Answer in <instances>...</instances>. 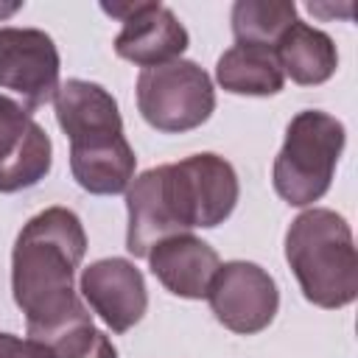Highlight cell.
<instances>
[{
  "mask_svg": "<svg viewBox=\"0 0 358 358\" xmlns=\"http://www.w3.org/2000/svg\"><path fill=\"white\" fill-rule=\"evenodd\" d=\"M274 53L282 67V76L302 87L324 84L338 67V50L333 39L324 31L299 20L280 36Z\"/></svg>",
  "mask_w": 358,
  "mask_h": 358,
  "instance_id": "obj_14",
  "label": "cell"
},
{
  "mask_svg": "<svg viewBox=\"0 0 358 358\" xmlns=\"http://www.w3.org/2000/svg\"><path fill=\"white\" fill-rule=\"evenodd\" d=\"M137 109L151 129L182 134L207 123L215 109V90L196 62L173 59L140 73Z\"/></svg>",
  "mask_w": 358,
  "mask_h": 358,
  "instance_id": "obj_4",
  "label": "cell"
},
{
  "mask_svg": "<svg viewBox=\"0 0 358 358\" xmlns=\"http://www.w3.org/2000/svg\"><path fill=\"white\" fill-rule=\"evenodd\" d=\"M53 162V145L48 131L34 120L22 148L0 168V193H17L42 182Z\"/></svg>",
  "mask_w": 358,
  "mask_h": 358,
  "instance_id": "obj_17",
  "label": "cell"
},
{
  "mask_svg": "<svg viewBox=\"0 0 358 358\" xmlns=\"http://www.w3.org/2000/svg\"><path fill=\"white\" fill-rule=\"evenodd\" d=\"M148 266H151V274L171 294L182 299H207V291L213 285V277L221 260L207 241L190 232H182L159 241L148 252Z\"/></svg>",
  "mask_w": 358,
  "mask_h": 358,
  "instance_id": "obj_11",
  "label": "cell"
},
{
  "mask_svg": "<svg viewBox=\"0 0 358 358\" xmlns=\"http://www.w3.org/2000/svg\"><path fill=\"white\" fill-rule=\"evenodd\" d=\"M215 81L232 95H277L285 84L274 48L232 45L218 56Z\"/></svg>",
  "mask_w": 358,
  "mask_h": 358,
  "instance_id": "obj_15",
  "label": "cell"
},
{
  "mask_svg": "<svg viewBox=\"0 0 358 358\" xmlns=\"http://www.w3.org/2000/svg\"><path fill=\"white\" fill-rule=\"evenodd\" d=\"M56 120L67 140H84L106 131H123V117L117 112V101L109 90H103L95 81L70 78L59 84V92L53 98Z\"/></svg>",
  "mask_w": 358,
  "mask_h": 358,
  "instance_id": "obj_13",
  "label": "cell"
},
{
  "mask_svg": "<svg viewBox=\"0 0 358 358\" xmlns=\"http://www.w3.org/2000/svg\"><path fill=\"white\" fill-rule=\"evenodd\" d=\"M285 260L316 308H344L358 296V252L352 229L336 210L310 207L285 232Z\"/></svg>",
  "mask_w": 358,
  "mask_h": 358,
  "instance_id": "obj_2",
  "label": "cell"
},
{
  "mask_svg": "<svg viewBox=\"0 0 358 358\" xmlns=\"http://www.w3.org/2000/svg\"><path fill=\"white\" fill-rule=\"evenodd\" d=\"M31 126H34L31 112L20 101L0 95V168L22 148Z\"/></svg>",
  "mask_w": 358,
  "mask_h": 358,
  "instance_id": "obj_19",
  "label": "cell"
},
{
  "mask_svg": "<svg viewBox=\"0 0 358 358\" xmlns=\"http://www.w3.org/2000/svg\"><path fill=\"white\" fill-rule=\"evenodd\" d=\"M190 36L176 14L154 0H137L115 36V53L137 67H157L179 59Z\"/></svg>",
  "mask_w": 358,
  "mask_h": 358,
  "instance_id": "obj_10",
  "label": "cell"
},
{
  "mask_svg": "<svg viewBox=\"0 0 358 358\" xmlns=\"http://www.w3.org/2000/svg\"><path fill=\"white\" fill-rule=\"evenodd\" d=\"M126 210H129L126 249L134 257H148V252L159 241L185 232L176 215V207H173V196L168 185V165L148 168L137 179H131L126 190Z\"/></svg>",
  "mask_w": 358,
  "mask_h": 358,
  "instance_id": "obj_9",
  "label": "cell"
},
{
  "mask_svg": "<svg viewBox=\"0 0 358 358\" xmlns=\"http://www.w3.org/2000/svg\"><path fill=\"white\" fill-rule=\"evenodd\" d=\"M185 218L193 227L210 229L224 224L238 204V173L218 154H193L182 162H171Z\"/></svg>",
  "mask_w": 358,
  "mask_h": 358,
  "instance_id": "obj_7",
  "label": "cell"
},
{
  "mask_svg": "<svg viewBox=\"0 0 358 358\" xmlns=\"http://www.w3.org/2000/svg\"><path fill=\"white\" fill-rule=\"evenodd\" d=\"M0 358H50V352L45 344H39L34 338L0 333Z\"/></svg>",
  "mask_w": 358,
  "mask_h": 358,
  "instance_id": "obj_20",
  "label": "cell"
},
{
  "mask_svg": "<svg viewBox=\"0 0 358 358\" xmlns=\"http://www.w3.org/2000/svg\"><path fill=\"white\" fill-rule=\"evenodd\" d=\"M84 252V224L67 207H48L22 224L11 252V294L25 313L34 341H42L73 319L90 316L73 288Z\"/></svg>",
  "mask_w": 358,
  "mask_h": 358,
  "instance_id": "obj_1",
  "label": "cell"
},
{
  "mask_svg": "<svg viewBox=\"0 0 358 358\" xmlns=\"http://www.w3.org/2000/svg\"><path fill=\"white\" fill-rule=\"evenodd\" d=\"M296 22V6L288 0H238L232 6V34L238 45L274 48Z\"/></svg>",
  "mask_w": 358,
  "mask_h": 358,
  "instance_id": "obj_16",
  "label": "cell"
},
{
  "mask_svg": "<svg viewBox=\"0 0 358 358\" xmlns=\"http://www.w3.org/2000/svg\"><path fill=\"white\" fill-rule=\"evenodd\" d=\"M137 157L123 131H106L70 143V171L78 187L95 196H115L129 190Z\"/></svg>",
  "mask_w": 358,
  "mask_h": 358,
  "instance_id": "obj_12",
  "label": "cell"
},
{
  "mask_svg": "<svg viewBox=\"0 0 358 358\" xmlns=\"http://www.w3.org/2000/svg\"><path fill=\"white\" fill-rule=\"evenodd\" d=\"M39 344L48 347L50 358H117L115 344L103 330L92 324L90 316L67 322L64 327L45 336Z\"/></svg>",
  "mask_w": 358,
  "mask_h": 358,
  "instance_id": "obj_18",
  "label": "cell"
},
{
  "mask_svg": "<svg viewBox=\"0 0 358 358\" xmlns=\"http://www.w3.org/2000/svg\"><path fill=\"white\" fill-rule=\"evenodd\" d=\"M207 299L215 319L227 330L241 336H255L266 330L280 308V291L274 277L263 266L249 260H229L218 266Z\"/></svg>",
  "mask_w": 358,
  "mask_h": 358,
  "instance_id": "obj_5",
  "label": "cell"
},
{
  "mask_svg": "<svg viewBox=\"0 0 358 358\" xmlns=\"http://www.w3.org/2000/svg\"><path fill=\"white\" fill-rule=\"evenodd\" d=\"M59 50L39 28H0V90L34 112L59 92Z\"/></svg>",
  "mask_w": 358,
  "mask_h": 358,
  "instance_id": "obj_6",
  "label": "cell"
},
{
  "mask_svg": "<svg viewBox=\"0 0 358 358\" xmlns=\"http://www.w3.org/2000/svg\"><path fill=\"white\" fill-rule=\"evenodd\" d=\"M344 123L322 109L296 112L285 129L280 154L274 157L271 185L291 207L319 201L333 182L338 157L344 151Z\"/></svg>",
  "mask_w": 358,
  "mask_h": 358,
  "instance_id": "obj_3",
  "label": "cell"
},
{
  "mask_svg": "<svg viewBox=\"0 0 358 358\" xmlns=\"http://www.w3.org/2000/svg\"><path fill=\"white\" fill-rule=\"evenodd\" d=\"M81 296L112 333L131 330L148 308L143 271L126 257H103L90 263L81 271Z\"/></svg>",
  "mask_w": 358,
  "mask_h": 358,
  "instance_id": "obj_8",
  "label": "cell"
}]
</instances>
